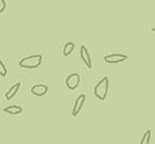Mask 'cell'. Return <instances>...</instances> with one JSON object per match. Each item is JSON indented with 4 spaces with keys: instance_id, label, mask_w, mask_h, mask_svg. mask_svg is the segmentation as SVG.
<instances>
[{
    "instance_id": "cell-1",
    "label": "cell",
    "mask_w": 155,
    "mask_h": 144,
    "mask_svg": "<svg viewBox=\"0 0 155 144\" xmlns=\"http://www.w3.org/2000/svg\"><path fill=\"white\" fill-rule=\"evenodd\" d=\"M108 88H109V79L108 77H104L94 87L95 97L100 100H105L107 97V94H108Z\"/></svg>"
},
{
    "instance_id": "cell-2",
    "label": "cell",
    "mask_w": 155,
    "mask_h": 144,
    "mask_svg": "<svg viewBox=\"0 0 155 144\" xmlns=\"http://www.w3.org/2000/svg\"><path fill=\"white\" fill-rule=\"evenodd\" d=\"M42 62V55H33L20 60L19 65L24 68H37Z\"/></svg>"
},
{
    "instance_id": "cell-3",
    "label": "cell",
    "mask_w": 155,
    "mask_h": 144,
    "mask_svg": "<svg viewBox=\"0 0 155 144\" xmlns=\"http://www.w3.org/2000/svg\"><path fill=\"white\" fill-rule=\"evenodd\" d=\"M128 58V56L125 54H111L108 56L104 57L105 62L110 63V64H116V63H120L123 61H125Z\"/></svg>"
},
{
    "instance_id": "cell-4",
    "label": "cell",
    "mask_w": 155,
    "mask_h": 144,
    "mask_svg": "<svg viewBox=\"0 0 155 144\" xmlns=\"http://www.w3.org/2000/svg\"><path fill=\"white\" fill-rule=\"evenodd\" d=\"M80 83V75L74 73V74H71L66 78V86H67L69 90L74 91L78 87Z\"/></svg>"
},
{
    "instance_id": "cell-5",
    "label": "cell",
    "mask_w": 155,
    "mask_h": 144,
    "mask_svg": "<svg viewBox=\"0 0 155 144\" xmlns=\"http://www.w3.org/2000/svg\"><path fill=\"white\" fill-rule=\"evenodd\" d=\"M80 55H81V59L83 60V62L85 63L86 66L88 68L92 67V61H91V57L88 53V50L85 45H81V49H80Z\"/></svg>"
},
{
    "instance_id": "cell-6",
    "label": "cell",
    "mask_w": 155,
    "mask_h": 144,
    "mask_svg": "<svg viewBox=\"0 0 155 144\" xmlns=\"http://www.w3.org/2000/svg\"><path fill=\"white\" fill-rule=\"evenodd\" d=\"M85 99H86V96L84 95V94L80 95L79 97L77 98L76 102H74V107H72V111H71L72 116H77L78 114L80 113V111H81L82 107H83L84 102H85Z\"/></svg>"
},
{
    "instance_id": "cell-7",
    "label": "cell",
    "mask_w": 155,
    "mask_h": 144,
    "mask_svg": "<svg viewBox=\"0 0 155 144\" xmlns=\"http://www.w3.org/2000/svg\"><path fill=\"white\" fill-rule=\"evenodd\" d=\"M47 91H48V87L46 85H44V84H36V85H34L31 87V92L35 96L42 97V96H44L47 93Z\"/></svg>"
},
{
    "instance_id": "cell-8",
    "label": "cell",
    "mask_w": 155,
    "mask_h": 144,
    "mask_svg": "<svg viewBox=\"0 0 155 144\" xmlns=\"http://www.w3.org/2000/svg\"><path fill=\"white\" fill-rule=\"evenodd\" d=\"M22 107L18 106V105H11V106H8L3 109V111H5L8 115H19V114L22 113Z\"/></svg>"
},
{
    "instance_id": "cell-9",
    "label": "cell",
    "mask_w": 155,
    "mask_h": 144,
    "mask_svg": "<svg viewBox=\"0 0 155 144\" xmlns=\"http://www.w3.org/2000/svg\"><path fill=\"white\" fill-rule=\"evenodd\" d=\"M20 85H21V83H20V82H18V83L14 84L12 87H11L10 90H8V92H6V94H5V98H6V99H8V100H11L12 98L15 97V95L17 94L18 91H19Z\"/></svg>"
},
{
    "instance_id": "cell-10",
    "label": "cell",
    "mask_w": 155,
    "mask_h": 144,
    "mask_svg": "<svg viewBox=\"0 0 155 144\" xmlns=\"http://www.w3.org/2000/svg\"><path fill=\"white\" fill-rule=\"evenodd\" d=\"M74 42H67L65 44L64 49H63V56L64 57H67L74 52Z\"/></svg>"
},
{
    "instance_id": "cell-11",
    "label": "cell",
    "mask_w": 155,
    "mask_h": 144,
    "mask_svg": "<svg viewBox=\"0 0 155 144\" xmlns=\"http://www.w3.org/2000/svg\"><path fill=\"white\" fill-rule=\"evenodd\" d=\"M150 140H151V129H147L140 140V144H150Z\"/></svg>"
},
{
    "instance_id": "cell-12",
    "label": "cell",
    "mask_w": 155,
    "mask_h": 144,
    "mask_svg": "<svg viewBox=\"0 0 155 144\" xmlns=\"http://www.w3.org/2000/svg\"><path fill=\"white\" fill-rule=\"evenodd\" d=\"M6 74H8V70H6L5 65L3 64V62L0 60V76L5 77Z\"/></svg>"
},
{
    "instance_id": "cell-13",
    "label": "cell",
    "mask_w": 155,
    "mask_h": 144,
    "mask_svg": "<svg viewBox=\"0 0 155 144\" xmlns=\"http://www.w3.org/2000/svg\"><path fill=\"white\" fill-rule=\"evenodd\" d=\"M5 6H6L5 1H4V0H0V14L5 10Z\"/></svg>"
}]
</instances>
